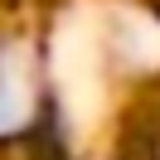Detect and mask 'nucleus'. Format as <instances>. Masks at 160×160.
I'll use <instances>...</instances> for the list:
<instances>
[{"instance_id":"1","label":"nucleus","mask_w":160,"mask_h":160,"mask_svg":"<svg viewBox=\"0 0 160 160\" xmlns=\"http://www.w3.org/2000/svg\"><path fill=\"white\" fill-rule=\"evenodd\" d=\"M34 126V73L15 44H0V141Z\"/></svg>"}]
</instances>
